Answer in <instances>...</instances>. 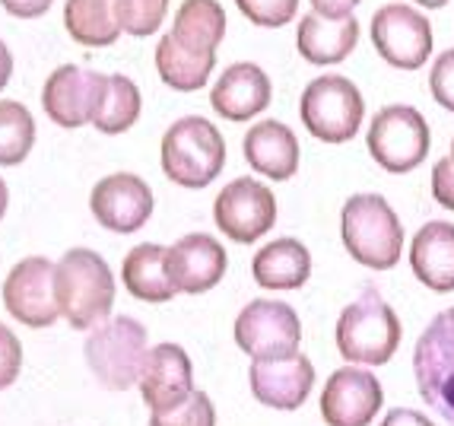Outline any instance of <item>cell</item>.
I'll return each mask as SVG.
<instances>
[{
    "mask_svg": "<svg viewBox=\"0 0 454 426\" xmlns=\"http://www.w3.org/2000/svg\"><path fill=\"white\" fill-rule=\"evenodd\" d=\"M251 274L261 289H302L311 277V251L299 239H273L251 261Z\"/></svg>",
    "mask_w": 454,
    "mask_h": 426,
    "instance_id": "cell-23",
    "label": "cell"
},
{
    "mask_svg": "<svg viewBox=\"0 0 454 426\" xmlns=\"http://www.w3.org/2000/svg\"><path fill=\"white\" fill-rule=\"evenodd\" d=\"M213 220L223 236L232 242H258L277 223V194L258 178H235L213 201Z\"/></svg>",
    "mask_w": 454,
    "mask_h": 426,
    "instance_id": "cell-10",
    "label": "cell"
},
{
    "mask_svg": "<svg viewBox=\"0 0 454 426\" xmlns=\"http://www.w3.org/2000/svg\"><path fill=\"white\" fill-rule=\"evenodd\" d=\"M10 76H13V54H10V48L0 42V90L10 83Z\"/></svg>",
    "mask_w": 454,
    "mask_h": 426,
    "instance_id": "cell-39",
    "label": "cell"
},
{
    "mask_svg": "<svg viewBox=\"0 0 454 426\" xmlns=\"http://www.w3.org/2000/svg\"><path fill=\"white\" fill-rule=\"evenodd\" d=\"M429 90H432V99L439 102L445 112L454 114V48L442 51L439 58L432 61Z\"/></svg>",
    "mask_w": 454,
    "mask_h": 426,
    "instance_id": "cell-33",
    "label": "cell"
},
{
    "mask_svg": "<svg viewBox=\"0 0 454 426\" xmlns=\"http://www.w3.org/2000/svg\"><path fill=\"white\" fill-rule=\"evenodd\" d=\"M168 36L188 51L216 58V48L226 38V10L220 7V0H184Z\"/></svg>",
    "mask_w": 454,
    "mask_h": 426,
    "instance_id": "cell-24",
    "label": "cell"
},
{
    "mask_svg": "<svg viewBox=\"0 0 454 426\" xmlns=\"http://www.w3.org/2000/svg\"><path fill=\"white\" fill-rule=\"evenodd\" d=\"M245 160L251 162L254 172L273 178V182H289L299 172V138L293 134V128L277 118H264V122L251 124V130L242 140Z\"/></svg>",
    "mask_w": 454,
    "mask_h": 426,
    "instance_id": "cell-20",
    "label": "cell"
},
{
    "mask_svg": "<svg viewBox=\"0 0 454 426\" xmlns=\"http://www.w3.org/2000/svg\"><path fill=\"white\" fill-rule=\"evenodd\" d=\"M54 293H58L61 319L74 331H92L112 319L114 277L98 251H64V258L54 264Z\"/></svg>",
    "mask_w": 454,
    "mask_h": 426,
    "instance_id": "cell-1",
    "label": "cell"
},
{
    "mask_svg": "<svg viewBox=\"0 0 454 426\" xmlns=\"http://www.w3.org/2000/svg\"><path fill=\"white\" fill-rule=\"evenodd\" d=\"M232 337L239 351L248 353L251 363L295 357L302 347V321L295 309L280 299H251L239 319Z\"/></svg>",
    "mask_w": 454,
    "mask_h": 426,
    "instance_id": "cell-8",
    "label": "cell"
},
{
    "mask_svg": "<svg viewBox=\"0 0 454 426\" xmlns=\"http://www.w3.org/2000/svg\"><path fill=\"white\" fill-rule=\"evenodd\" d=\"M90 210L108 233L130 236L153 217V188L134 172H112L92 188Z\"/></svg>",
    "mask_w": 454,
    "mask_h": 426,
    "instance_id": "cell-15",
    "label": "cell"
},
{
    "mask_svg": "<svg viewBox=\"0 0 454 426\" xmlns=\"http://www.w3.org/2000/svg\"><path fill=\"white\" fill-rule=\"evenodd\" d=\"M419 398L454 426V305L423 327L413 347Z\"/></svg>",
    "mask_w": 454,
    "mask_h": 426,
    "instance_id": "cell-9",
    "label": "cell"
},
{
    "mask_svg": "<svg viewBox=\"0 0 454 426\" xmlns=\"http://www.w3.org/2000/svg\"><path fill=\"white\" fill-rule=\"evenodd\" d=\"M7 207H10V188H7V182L0 178V220H4V213H7Z\"/></svg>",
    "mask_w": 454,
    "mask_h": 426,
    "instance_id": "cell-40",
    "label": "cell"
},
{
    "mask_svg": "<svg viewBox=\"0 0 454 426\" xmlns=\"http://www.w3.org/2000/svg\"><path fill=\"white\" fill-rule=\"evenodd\" d=\"M432 198L439 201L445 210H454V162L451 156L432 166Z\"/></svg>",
    "mask_w": 454,
    "mask_h": 426,
    "instance_id": "cell-35",
    "label": "cell"
},
{
    "mask_svg": "<svg viewBox=\"0 0 454 426\" xmlns=\"http://www.w3.org/2000/svg\"><path fill=\"white\" fill-rule=\"evenodd\" d=\"M4 4V10H7L10 16H20V20H35V16H42L48 7H51L54 0H0Z\"/></svg>",
    "mask_w": 454,
    "mask_h": 426,
    "instance_id": "cell-36",
    "label": "cell"
},
{
    "mask_svg": "<svg viewBox=\"0 0 454 426\" xmlns=\"http://www.w3.org/2000/svg\"><path fill=\"white\" fill-rule=\"evenodd\" d=\"M413 4H419V7H426V10H439V7H445L448 0H413Z\"/></svg>",
    "mask_w": 454,
    "mask_h": 426,
    "instance_id": "cell-41",
    "label": "cell"
},
{
    "mask_svg": "<svg viewBox=\"0 0 454 426\" xmlns=\"http://www.w3.org/2000/svg\"><path fill=\"white\" fill-rule=\"evenodd\" d=\"M372 45L397 70H419L432 54V23L410 4H385L372 16Z\"/></svg>",
    "mask_w": 454,
    "mask_h": 426,
    "instance_id": "cell-11",
    "label": "cell"
},
{
    "mask_svg": "<svg viewBox=\"0 0 454 426\" xmlns=\"http://www.w3.org/2000/svg\"><path fill=\"white\" fill-rule=\"evenodd\" d=\"M137 389H140V398L150 407V414L172 411V407L188 401L194 391V366H191L184 347H178V343L150 347Z\"/></svg>",
    "mask_w": 454,
    "mask_h": 426,
    "instance_id": "cell-17",
    "label": "cell"
},
{
    "mask_svg": "<svg viewBox=\"0 0 454 426\" xmlns=\"http://www.w3.org/2000/svg\"><path fill=\"white\" fill-rule=\"evenodd\" d=\"M168 0H118V20L121 32L134 38H146L160 29L166 20Z\"/></svg>",
    "mask_w": 454,
    "mask_h": 426,
    "instance_id": "cell-30",
    "label": "cell"
},
{
    "mask_svg": "<svg viewBox=\"0 0 454 426\" xmlns=\"http://www.w3.org/2000/svg\"><path fill=\"white\" fill-rule=\"evenodd\" d=\"M273 99L270 76L264 67L251 61L229 64L210 90V106L229 122H251L254 114L267 112Z\"/></svg>",
    "mask_w": 454,
    "mask_h": 426,
    "instance_id": "cell-19",
    "label": "cell"
},
{
    "mask_svg": "<svg viewBox=\"0 0 454 426\" xmlns=\"http://www.w3.org/2000/svg\"><path fill=\"white\" fill-rule=\"evenodd\" d=\"M35 144V118L23 102H0V166H20Z\"/></svg>",
    "mask_w": 454,
    "mask_h": 426,
    "instance_id": "cell-29",
    "label": "cell"
},
{
    "mask_svg": "<svg viewBox=\"0 0 454 426\" xmlns=\"http://www.w3.org/2000/svg\"><path fill=\"white\" fill-rule=\"evenodd\" d=\"M340 239L349 258L369 271H391L403 255V223L381 194L343 201Z\"/></svg>",
    "mask_w": 454,
    "mask_h": 426,
    "instance_id": "cell-3",
    "label": "cell"
},
{
    "mask_svg": "<svg viewBox=\"0 0 454 426\" xmlns=\"http://www.w3.org/2000/svg\"><path fill=\"white\" fill-rule=\"evenodd\" d=\"M4 305L26 327H51L61 319L54 293V261L29 255L4 280Z\"/></svg>",
    "mask_w": 454,
    "mask_h": 426,
    "instance_id": "cell-14",
    "label": "cell"
},
{
    "mask_svg": "<svg viewBox=\"0 0 454 426\" xmlns=\"http://www.w3.org/2000/svg\"><path fill=\"white\" fill-rule=\"evenodd\" d=\"M140 106H144V99H140L134 80L124 74H108L106 96H102V106L92 118V128L98 134H124L140 118Z\"/></svg>",
    "mask_w": 454,
    "mask_h": 426,
    "instance_id": "cell-28",
    "label": "cell"
},
{
    "mask_svg": "<svg viewBox=\"0 0 454 426\" xmlns=\"http://www.w3.org/2000/svg\"><path fill=\"white\" fill-rule=\"evenodd\" d=\"M213 67H216L213 54L188 51L172 36H162L160 45H156V70H160L162 83L178 92H194L200 86H207Z\"/></svg>",
    "mask_w": 454,
    "mask_h": 426,
    "instance_id": "cell-27",
    "label": "cell"
},
{
    "mask_svg": "<svg viewBox=\"0 0 454 426\" xmlns=\"http://www.w3.org/2000/svg\"><path fill=\"white\" fill-rule=\"evenodd\" d=\"M124 289L140 303H168L175 296L166 274V245L140 242L124 255L121 264Z\"/></svg>",
    "mask_w": 454,
    "mask_h": 426,
    "instance_id": "cell-25",
    "label": "cell"
},
{
    "mask_svg": "<svg viewBox=\"0 0 454 426\" xmlns=\"http://www.w3.org/2000/svg\"><path fill=\"white\" fill-rule=\"evenodd\" d=\"M235 7L242 10L245 20L264 29H280V26L293 23L299 0H235Z\"/></svg>",
    "mask_w": 454,
    "mask_h": 426,
    "instance_id": "cell-32",
    "label": "cell"
},
{
    "mask_svg": "<svg viewBox=\"0 0 454 426\" xmlns=\"http://www.w3.org/2000/svg\"><path fill=\"white\" fill-rule=\"evenodd\" d=\"M379 426H435L426 414L410 411V407H391V411L381 417Z\"/></svg>",
    "mask_w": 454,
    "mask_h": 426,
    "instance_id": "cell-37",
    "label": "cell"
},
{
    "mask_svg": "<svg viewBox=\"0 0 454 426\" xmlns=\"http://www.w3.org/2000/svg\"><path fill=\"white\" fill-rule=\"evenodd\" d=\"M299 114H302L305 130L321 144H347L363 128L365 99L349 76L325 74L315 76L302 90Z\"/></svg>",
    "mask_w": 454,
    "mask_h": 426,
    "instance_id": "cell-6",
    "label": "cell"
},
{
    "mask_svg": "<svg viewBox=\"0 0 454 426\" xmlns=\"http://www.w3.org/2000/svg\"><path fill=\"white\" fill-rule=\"evenodd\" d=\"M365 146L369 156L379 162L385 172L391 176H403L413 172L426 162L432 146L429 122L423 118V112L403 102L385 106L369 124L365 134Z\"/></svg>",
    "mask_w": 454,
    "mask_h": 426,
    "instance_id": "cell-7",
    "label": "cell"
},
{
    "mask_svg": "<svg viewBox=\"0 0 454 426\" xmlns=\"http://www.w3.org/2000/svg\"><path fill=\"white\" fill-rule=\"evenodd\" d=\"M410 267L432 293L454 289V223L429 220L410 239Z\"/></svg>",
    "mask_w": 454,
    "mask_h": 426,
    "instance_id": "cell-22",
    "label": "cell"
},
{
    "mask_svg": "<svg viewBox=\"0 0 454 426\" xmlns=\"http://www.w3.org/2000/svg\"><path fill=\"white\" fill-rule=\"evenodd\" d=\"M401 319L379 289L365 287L333 327L337 351L349 366H385L401 347Z\"/></svg>",
    "mask_w": 454,
    "mask_h": 426,
    "instance_id": "cell-2",
    "label": "cell"
},
{
    "mask_svg": "<svg viewBox=\"0 0 454 426\" xmlns=\"http://www.w3.org/2000/svg\"><path fill=\"white\" fill-rule=\"evenodd\" d=\"M150 426H216V407L207 391L194 389L188 401L172 411L150 414Z\"/></svg>",
    "mask_w": 454,
    "mask_h": 426,
    "instance_id": "cell-31",
    "label": "cell"
},
{
    "mask_svg": "<svg viewBox=\"0 0 454 426\" xmlns=\"http://www.w3.org/2000/svg\"><path fill=\"white\" fill-rule=\"evenodd\" d=\"M251 395L273 411H299L315 389V363L305 353L286 359H264L248 369Z\"/></svg>",
    "mask_w": 454,
    "mask_h": 426,
    "instance_id": "cell-18",
    "label": "cell"
},
{
    "mask_svg": "<svg viewBox=\"0 0 454 426\" xmlns=\"http://www.w3.org/2000/svg\"><path fill=\"white\" fill-rule=\"evenodd\" d=\"M315 13L325 16H353V10L359 7V0H309Z\"/></svg>",
    "mask_w": 454,
    "mask_h": 426,
    "instance_id": "cell-38",
    "label": "cell"
},
{
    "mask_svg": "<svg viewBox=\"0 0 454 426\" xmlns=\"http://www.w3.org/2000/svg\"><path fill=\"white\" fill-rule=\"evenodd\" d=\"M226 248L207 233H188L166 248V274L175 293H207L226 277Z\"/></svg>",
    "mask_w": 454,
    "mask_h": 426,
    "instance_id": "cell-16",
    "label": "cell"
},
{
    "mask_svg": "<svg viewBox=\"0 0 454 426\" xmlns=\"http://www.w3.org/2000/svg\"><path fill=\"white\" fill-rule=\"evenodd\" d=\"M150 353V335L130 315H114L92 327L83 343V357L90 373L108 391H128L140 382V369Z\"/></svg>",
    "mask_w": 454,
    "mask_h": 426,
    "instance_id": "cell-5",
    "label": "cell"
},
{
    "mask_svg": "<svg viewBox=\"0 0 454 426\" xmlns=\"http://www.w3.org/2000/svg\"><path fill=\"white\" fill-rule=\"evenodd\" d=\"M318 404L327 426H372L385 404V389L365 366H340L327 375Z\"/></svg>",
    "mask_w": 454,
    "mask_h": 426,
    "instance_id": "cell-12",
    "label": "cell"
},
{
    "mask_svg": "<svg viewBox=\"0 0 454 426\" xmlns=\"http://www.w3.org/2000/svg\"><path fill=\"white\" fill-rule=\"evenodd\" d=\"M23 373V343L0 321V391L10 389Z\"/></svg>",
    "mask_w": 454,
    "mask_h": 426,
    "instance_id": "cell-34",
    "label": "cell"
},
{
    "mask_svg": "<svg viewBox=\"0 0 454 426\" xmlns=\"http://www.w3.org/2000/svg\"><path fill=\"white\" fill-rule=\"evenodd\" d=\"M162 172L178 188H207L226 166V138L200 114H184L162 134Z\"/></svg>",
    "mask_w": 454,
    "mask_h": 426,
    "instance_id": "cell-4",
    "label": "cell"
},
{
    "mask_svg": "<svg viewBox=\"0 0 454 426\" xmlns=\"http://www.w3.org/2000/svg\"><path fill=\"white\" fill-rule=\"evenodd\" d=\"M64 26L74 36V42H80L86 48L114 45L118 36H121L118 0H67Z\"/></svg>",
    "mask_w": 454,
    "mask_h": 426,
    "instance_id": "cell-26",
    "label": "cell"
},
{
    "mask_svg": "<svg viewBox=\"0 0 454 426\" xmlns=\"http://www.w3.org/2000/svg\"><path fill=\"white\" fill-rule=\"evenodd\" d=\"M359 45V23L356 16H325V13H305L299 32H295V48L302 54V61L318 64H343Z\"/></svg>",
    "mask_w": 454,
    "mask_h": 426,
    "instance_id": "cell-21",
    "label": "cell"
},
{
    "mask_svg": "<svg viewBox=\"0 0 454 426\" xmlns=\"http://www.w3.org/2000/svg\"><path fill=\"white\" fill-rule=\"evenodd\" d=\"M448 156H451V162H454V138H451V153H448Z\"/></svg>",
    "mask_w": 454,
    "mask_h": 426,
    "instance_id": "cell-42",
    "label": "cell"
},
{
    "mask_svg": "<svg viewBox=\"0 0 454 426\" xmlns=\"http://www.w3.org/2000/svg\"><path fill=\"white\" fill-rule=\"evenodd\" d=\"M108 74H98L92 67H80V64H64V67L51 70L42 90V106H45L48 118L61 128H83L92 124L102 96H106Z\"/></svg>",
    "mask_w": 454,
    "mask_h": 426,
    "instance_id": "cell-13",
    "label": "cell"
}]
</instances>
